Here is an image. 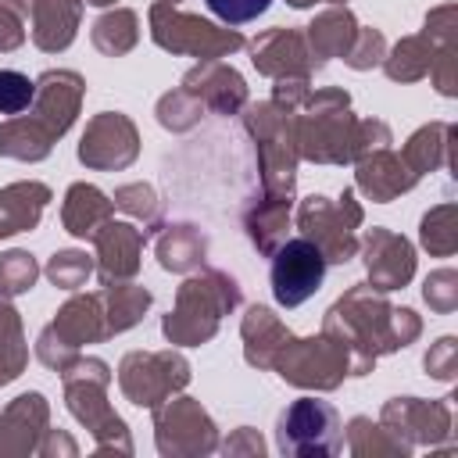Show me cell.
<instances>
[{
  "mask_svg": "<svg viewBox=\"0 0 458 458\" xmlns=\"http://www.w3.org/2000/svg\"><path fill=\"white\" fill-rule=\"evenodd\" d=\"M11 261L0 265V276L7 279L11 276V290H29L32 279H36V265L29 261V254H7Z\"/></svg>",
  "mask_w": 458,
  "mask_h": 458,
  "instance_id": "9",
  "label": "cell"
},
{
  "mask_svg": "<svg viewBox=\"0 0 458 458\" xmlns=\"http://www.w3.org/2000/svg\"><path fill=\"white\" fill-rule=\"evenodd\" d=\"M422 243L433 254H451L454 250V208H437L422 222Z\"/></svg>",
  "mask_w": 458,
  "mask_h": 458,
  "instance_id": "3",
  "label": "cell"
},
{
  "mask_svg": "<svg viewBox=\"0 0 458 458\" xmlns=\"http://www.w3.org/2000/svg\"><path fill=\"white\" fill-rule=\"evenodd\" d=\"M279 447L283 451H336V411L329 404H318L315 422H297L293 415H283L279 422Z\"/></svg>",
  "mask_w": 458,
  "mask_h": 458,
  "instance_id": "2",
  "label": "cell"
},
{
  "mask_svg": "<svg viewBox=\"0 0 458 458\" xmlns=\"http://www.w3.org/2000/svg\"><path fill=\"white\" fill-rule=\"evenodd\" d=\"M86 272H89V261H86L82 254H61V258H54V265H50V279H54L57 286H75Z\"/></svg>",
  "mask_w": 458,
  "mask_h": 458,
  "instance_id": "6",
  "label": "cell"
},
{
  "mask_svg": "<svg viewBox=\"0 0 458 458\" xmlns=\"http://www.w3.org/2000/svg\"><path fill=\"white\" fill-rule=\"evenodd\" d=\"M451 279H454L451 268H440L437 276L426 279V301H429L437 311H451V308H454V286H447Z\"/></svg>",
  "mask_w": 458,
  "mask_h": 458,
  "instance_id": "7",
  "label": "cell"
},
{
  "mask_svg": "<svg viewBox=\"0 0 458 458\" xmlns=\"http://www.w3.org/2000/svg\"><path fill=\"white\" fill-rule=\"evenodd\" d=\"M32 100V82L21 72H0V114H18Z\"/></svg>",
  "mask_w": 458,
  "mask_h": 458,
  "instance_id": "5",
  "label": "cell"
},
{
  "mask_svg": "<svg viewBox=\"0 0 458 458\" xmlns=\"http://www.w3.org/2000/svg\"><path fill=\"white\" fill-rule=\"evenodd\" d=\"M426 369L437 379H451L454 376V336H444L429 354H426Z\"/></svg>",
  "mask_w": 458,
  "mask_h": 458,
  "instance_id": "8",
  "label": "cell"
},
{
  "mask_svg": "<svg viewBox=\"0 0 458 458\" xmlns=\"http://www.w3.org/2000/svg\"><path fill=\"white\" fill-rule=\"evenodd\" d=\"M204 4H208V11L218 14L222 21H229V25H247V21H254L258 14H265L272 0H204Z\"/></svg>",
  "mask_w": 458,
  "mask_h": 458,
  "instance_id": "4",
  "label": "cell"
},
{
  "mask_svg": "<svg viewBox=\"0 0 458 458\" xmlns=\"http://www.w3.org/2000/svg\"><path fill=\"white\" fill-rule=\"evenodd\" d=\"M326 276V258L311 240H290L272 258V293L279 304L297 308L304 304Z\"/></svg>",
  "mask_w": 458,
  "mask_h": 458,
  "instance_id": "1",
  "label": "cell"
}]
</instances>
